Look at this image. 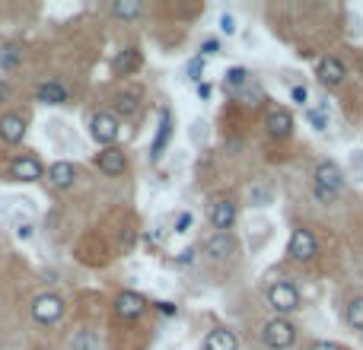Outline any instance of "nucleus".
<instances>
[{
	"label": "nucleus",
	"mask_w": 363,
	"mask_h": 350,
	"mask_svg": "<svg viewBox=\"0 0 363 350\" xmlns=\"http://www.w3.org/2000/svg\"><path fill=\"white\" fill-rule=\"evenodd\" d=\"M344 188V175L341 169L332 163V159H322L316 166V175H312V194H316V201L322 204H334V198L341 194Z\"/></svg>",
	"instance_id": "f257e3e1"
},
{
	"label": "nucleus",
	"mask_w": 363,
	"mask_h": 350,
	"mask_svg": "<svg viewBox=\"0 0 363 350\" xmlns=\"http://www.w3.org/2000/svg\"><path fill=\"white\" fill-rule=\"evenodd\" d=\"M268 303H271V309L280 315L296 312V309H300V290H296L290 280H274L271 287H268Z\"/></svg>",
	"instance_id": "f03ea898"
},
{
	"label": "nucleus",
	"mask_w": 363,
	"mask_h": 350,
	"mask_svg": "<svg viewBox=\"0 0 363 350\" xmlns=\"http://www.w3.org/2000/svg\"><path fill=\"white\" fill-rule=\"evenodd\" d=\"M261 341L271 350H287L296 344V328L290 325L287 319H271L265 328H261Z\"/></svg>",
	"instance_id": "7ed1b4c3"
},
{
	"label": "nucleus",
	"mask_w": 363,
	"mask_h": 350,
	"mask_svg": "<svg viewBox=\"0 0 363 350\" xmlns=\"http://www.w3.org/2000/svg\"><path fill=\"white\" fill-rule=\"evenodd\" d=\"M60 315H64V299L58 293H42V296L32 299V319L38 325H54Z\"/></svg>",
	"instance_id": "20e7f679"
},
{
	"label": "nucleus",
	"mask_w": 363,
	"mask_h": 350,
	"mask_svg": "<svg viewBox=\"0 0 363 350\" xmlns=\"http://www.w3.org/2000/svg\"><path fill=\"white\" fill-rule=\"evenodd\" d=\"M118 118H115L112 112H99L90 118V134L96 143H102V147H115V141H118Z\"/></svg>",
	"instance_id": "39448f33"
},
{
	"label": "nucleus",
	"mask_w": 363,
	"mask_h": 350,
	"mask_svg": "<svg viewBox=\"0 0 363 350\" xmlns=\"http://www.w3.org/2000/svg\"><path fill=\"white\" fill-rule=\"evenodd\" d=\"M287 252H290V258L293 261H300V264H306V261H312L318 255V242H316V236H312L309 230H293V236H290V242H287Z\"/></svg>",
	"instance_id": "423d86ee"
},
{
	"label": "nucleus",
	"mask_w": 363,
	"mask_h": 350,
	"mask_svg": "<svg viewBox=\"0 0 363 350\" xmlns=\"http://www.w3.org/2000/svg\"><path fill=\"white\" fill-rule=\"evenodd\" d=\"M316 77H318V83H322V86L334 90V86H341V83L348 80V67H344L338 58L325 54V58H318V64H316Z\"/></svg>",
	"instance_id": "0eeeda50"
},
{
	"label": "nucleus",
	"mask_w": 363,
	"mask_h": 350,
	"mask_svg": "<svg viewBox=\"0 0 363 350\" xmlns=\"http://www.w3.org/2000/svg\"><path fill=\"white\" fill-rule=\"evenodd\" d=\"M265 127L271 137L284 141V137L293 134V115H290L284 105H271V109H268V118H265Z\"/></svg>",
	"instance_id": "6e6552de"
},
{
	"label": "nucleus",
	"mask_w": 363,
	"mask_h": 350,
	"mask_svg": "<svg viewBox=\"0 0 363 350\" xmlns=\"http://www.w3.org/2000/svg\"><path fill=\"white\" fill-rule=\"evenodd\" d=\"M207 216H211V223H213V230H217V232H229L239 214H236V204L233 201L220 198V201H213L211 207H207Z\"/></svg>",
	"instance_id": "1a4fd4ad"
},
{
	"label": "nucleus",
	"mask_w": 363,
	"mask_h": 350,
	"mask_svg": "<svg viewBox=\"0 0 363 350\" xmlns=\"http://www.w3.org/2000/svg\"><path fill=\"white\" fill-rule=\"evenodd\" d=\"M42 175H45V169L35 157H16L10 163V179L13 182H38Z\"/></svg>",
	"instance_id": "9d476101"
},
{
	"label": "nucleus",
	"mask_w": 363,
	"mask_h": 350,
	"mask_svg": "<svg viewBox=\"0 0 363 350\" xmlns=\"http://www.w3.org/2000/svg\"><path fill=\"white\" fill-rule=\"evenodd\" d=\"M144 309H147V299L134 290L118 293V299H115V315L118 319H137V315H144Z\"/></svg>",
	"instance_id": "9b49d317"
},
{
	"label": "nucleus",
	"mask_w": 363,
	"mask_h": 350,
	"mask_svg": "<svg viewBox=\"0 0 363 350\" xmlns=\"http://www.w3.org/2000/svg\"><path fill=\"white\" fill-rule=\"evenodd\" d=\"M96 166H99V172H106V175H124L128 157H124V150H118V147H106L96 157Z\"/></svg>",
	"instance_id": "f8f14e48"
},
{
	"label": "nucleus",
	"mask_w": 363,
	"mask_h": 350,
	"mask_svg": "<svg viewBox=\"0 0 363 350\" xmlns=\"http://www.w3.org/2000/svg\"><path fill=\"white\" fill-rule=\"evenodd\" d=\"M48 182H51V188H58V191H67V188H74L76 166L67 163V159H58L54 166H48Z\"/></svg>",
	"instance_id": "ddd939ff"
},
{
	"label": "nucleus",
	"mask_w": 363,
	"mask_h": 350,
	"mask_svg": "<svg viewBox=\"0 0 363 350\" xmlns=\"http://www.w3.org/2000/svg\"><path fill=\"white\" fill-rule=\"evenodd\" d=\"M26 137V118L16 112H7L0 118V141L3 143H19Z\"/></svg>",
	"instance_id": "4468645a"
},
{
	"label": "nucleus",
	"mask_w": 363,
	"mask_h": 350,
	"mask_svg": "<svg viewBox=\"0 0 363 350\" xmlns=\"http://www.w3.org/2000/svg\"><path fill=\"white\" fill-rule=\"evenodd\" d=\"M204 248H207L211 258L227 261V258H233V255H236V239L229 236V232H213V236L204 242Z\"/></svg>",
	"instance_id": "2eb2a0df"
},
{
	"label": "nucleus",
	"mask_w": 363,
	"mask_h": 350,
	"mask_svg": "<svg viewBox=\"0 0 363 350\" xmlns=\"http://www.w3.org/2000/svg\"><path fill=\"white\" fill-rule=\"evenodd\" d=\"M201 347L204 350H236L239 347V337H236L229 328H213V331H207Z\"/></svg>",
	"instance_id": "dca6fc26"
},
{
	"label": "nucleus",
	"mask_w": 363,
	"mask_h": 350,
	"mask_svg": "<svg viewBox=\"0 0 363 350\" xmlns=\"http://www.w3.org/2000/svg\"><path fill=\"white\" fill-rule=\"evenodd\" d=\"M35 99L42 105H64V102H67V90H64V83L48 80V83H42V86L35 90Z\"/></svg>",
	"instance_id": "f3484780"
},
{
	"label": "nucleus",
	"mask_w": 363,
	"mask_h": 350,
	"mask_svg": "<svg viewBox=\"0 0 363 350\" xmlns=\"http://www.w3.org/2000/svg\"><path fill=\"white\" fill-rule=\"evenodd\" d=\"M169 137H172V115L163 112V115H159V131H156V137H153V147H150V159H153V163L163 157V150H166Z\"/></svg>",
	"instance_id": "a211bd4d"
},
{
	"label": "nucleus",
	"mask_w": 363,
	"mask_h": 350,
	"mask_svg": "<svg viewBox=\"0 0 363 350\" xmlns=\"http://www.w3.org/2000/svg\"><path fill=\"white\" fill-rule=\"evenodd\" d=\"M137 67H140V51H137V48H124V51L115 58V64H112V70H115L118 77L134 74Z\"/></svg>",
	"instance_id": "6ab92c4d"
},
{
	"label": "nucleus",
	"mask_w": 363,
	"mask_h": 350,
	"mask_svg": "<svg viewBox=\"0 0 363 350\" xmlns=\"http://www.w3.org/2000/svg\"><path fill=\"white\" fill-rule=\"evenodd\" d=\"M137 109H140V99H137V93H118L115 96V118H131V115H137Z\"/></svg>",
	"instance_id": "aec40b11"
},
{
	"label": "nucleus",
	"mask_w": 363,
	"mask_h": 350,
	"mask_svg": "<svg viewBox=\"0 0 363 350\" xmlns=\"http://www.w3.org/2000/svg\"><path fill=\"white\" fill-rule=\"evenodd\" d=\"M252 74L245 67H229L227 70V86H229V93H239V90H245V86H252Z\"/></svg>",
	"instance_id": "412c9836"
},
{
	"label": "nucleus",
	"mask_w": 363,
	"mask_h": 350,
	"mask_svg": "<svg viewBox=\"0 0 363 350\" xmlns=\"http://www.w3.org/2000/svg\"><path fill=\"white\" fill-rule=\"evenodd\" d=\"M140 13H144V7L137 0H115L112 3V16H118V19H137Z\"/></svg>",
	"instance_id": "4be33fe9"
},
{
	"label": "nucleus",
	"mask_w": 363,
	"mask_h": 350,
	"mask_svg": "<svg viewBox=\"0 0 363 350\" xmlns=\"http://www.w3.org/2000/svg\"><path fill=\"white\" fill-rule=\"evenodd\" d=\"M274 198L271 185H265V182H252L249 185V204L252 207H261V204H268Z\"/></svg>",
	"instance_id": "5701e85b"
},
{
	"label": "nucleus",
	"mask_w": 363,
	"mask_h": 350,
	"mask_svg": "<svg viewBox=\"0 0 363 350\" xmlns=\"http://www.w3.org/2000/svg\"><path fill=\"white\" fill-rule=\"evenodd\" d=\"M344 319H348L350 328L363 331V296H354V299H350L348 309H344Z\"/></svg>",
	"instance_id": "b1692460"
},
{
	"label": "nucleus",
	"mask_w": 363,
	"mask_h": 350,
	"mask_svg": "<svg viewBox=\"0 0 363 350\" xmlns=\"http://www.w3.org/2000/svg\"><path fill=\"white\" fill-rule=\"evenodd\" d=\"M239 102H245V105H258L261 99H265V93H261V86L258 83H252V86H245V90H239V93H233Z\"/></svg>",
	"instance_id": "393cba45"
},
{
	"label": "nucleus",
	"mask_w": 363,
	"mask_h": 350,
	"mask_svg": "<svg viewBox=\"0 0 363 350\" xmlns=\"http://www.w3.org/2000/svg\"><path fill=\"white\" fill-rule=\"evenodd\" d=\"M19 64V51H16L13 45H7V48H0V67H16Z\"/></svg>",
	"instance_id": "a878e982"
},
{
	"label": "nucleus",
	"mask_w": 363,
	"mask_h": 350,
	"mask_svg": "<svg viewBox=\"0 0 363 350\" xmlns=\"http://www.w3.org/2000/svg\"><path fill=\"white\" fill-rule=\"evenodd\" d=\"M306 118H309V125L316 127V131H325V127H328L325 109H309V112H306Z\"/></svg>",
	"instance_id": "bb28decb"
},
{
	"label": "nucleus",
	"mask_w": 363,
	"mask_h": 350,
	"mask_svg": "<svg viewBox=\"0 0 363 350\" xmlns=\"http://www.w3.org/2000/svg\"><path fill=\"white\" fill-rule=\"evenodd\" d=\"M74 350H96V337H92V331H80L74 341Z\"/></svg>",
	"instance_id": "cd10ccee"
},
{
	"label": "nucleus",
	"mask_w": 363,
	"mask_h": 350,
	"mask_svg": "<svg viewBox=\"0 0 363 350\" xmlns=\"http://www.w3.org/2000/svg\"><path fill=\"white\" fill-rule=\"evenodd\" d=\"M201 70H204V58H195L188 64V77L191 80H201Z\"/></svg>",
	"instance_id": "c85d7f7f"
},
{
	"label": "nucleus",
	"mask_w": 363,
	"mask_h": 350,
	"mask_svg": "<svg viewBox=\"0 0 363 350\" xmlns=\"http://www.w3.org/2000/svg\"><path fill=\"white\" fill-rule=\"evenodd\" d=\"M191 223H195V216L191 214H179V220H175V232H185Z\"/></svg>",
	"instance_id": "c756f323"
},
{
	"label": "nucleus",
	"mask_w": 363,
	"mask_h": 350,
	"mask_svg": "<svg viewBox=\"0 0 363 350\" xmlns=\"http://www.w3.org/2000/svg\"><path fill=\"white\" fill-rule=\"evenodd\" d=\"M220 51V42L217 38H207L204 45H201V58H207V54H217Z\"/></svg>",
	"instance_id": "7c9ffc66"
},
{
	"label": "nucleus",
	"mask_w": 363,
	"mask_h": 350,
	"mask_svg": "<svg viewBox=\"0 0 363 350\" xmlns=\"http://www.w3.org/2000/svg\"><path fill=\"white\" fill-rule=\"evenodd\" d=\"M220 29L227 32V35H233V32H236V23H233V16H229V13L220 16Z\"/></svg>",
	"instance_id": "2f4dec72"
},
{
	"label": "nucleus",
	"mask_w": 363,
	"mask_h": 350,
	"mask_svg": "<svg viewBox=\"0 0 363 350\" xmlns=\"http://www.w3.org/2000/svg\"><path fill=\"white\" fill-rule=\"evenodd\" d=\"M290 96H293V102H306V86H293V90H290Z\"/></svg>",
	"instance_id": "473e14b6"
},
{
	"label": "nucleus",
	"mask_w": 363,
	"mask_h": 350,
	"mask_svg": "<svg viewBox=\"0 0 363 350\" xmlns=\"http://www.w3.org/2000/svg\"><path fill=\"white\" fill-rule=\"evenodd\" d=\"M195 261V248H185V252H179V264H191Z\"/></svg>",
	"instance_id": "72a5a7b5"
},
{
	"label": "nucleus",
	"mask_w": 363,
	"mask_h": 350,
	"mask_svg": "<svg viewBox=\"0 0 363 350\" xmlns=\"http://www.w3.org/2000/svg\"><path fill=\"white\" fill-rule=\"evenodd\" d=\"M309 350H341V347H338V344H332V341H316Z\"/></svg>",
	"instance_id": "f704fd0d"
},
{
	"label": "nucleus",
	"mask_w": 363,
	"mask_h": 350,
	"mask_svg": "<svg viewBox=\"0 0 363 350\" xmlns=\"http://www.w3.org/2000/svg\"><path fill=\"white\" fill-rule=\"evenodd\" d=\"M156 309H159L163 315H172V312H175V305H172V303H156Z\"/></svg>",
	"instance_id": "c9c22d12"
},
{
	"label": "nucleus",
	"mask_w": 363,
	"mask_h": 350,
	"mask_svg": "<svg viewBox=\"0 0 363 350\" xmlns=\"http://www.w3.org/2000/svg\"><path fill=\"white\" fill-rule=\"evenodd\" d=\"M16 236H19V239H29V236H32V226H29V223H26V226L19 223V230H16Z\"/></svg>",
	"instance_id": "e433bc0d"
},
{
	"label": "nucleus",
	"mask_w": 363,
	"mask_h": 350,
	"mask_svg": "<svg viewBox=\"0 0 363 350\" xmlns=\"http://www.w3.org/2000/svg\"><path fill=\"white\" fill-rule=\"evenodd\" d=\"M7 93H10V86L3 80H0V99H7Z\"/></svg>",
	"instance_id": "4c0bfd02"
}]
</instances>
